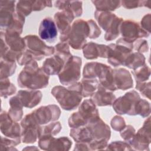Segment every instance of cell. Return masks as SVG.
Instances as JSON below:
<instances>
[{"instance_id":"obj_28","label":"cell","mask_w":151,"mask_h":151,"mask_svg":"<svg viewBox=\"0 0 151 151\" xmlns=\"http://www.w3.org/2000/svg\"><path fill=\"white\" fill-rule=\"evenodd\" d=\"M136 48L135 49L139 52H145L148 50V45L147 41L143 40H138L137 42L135 43Z\"/></svg>"},{"instance_id":"obj_16","label":"cell","mask_w":151,"mask_h":151,"mask_svg":"<svg viewBox=\"0 0 151 151\" xmlns=\"http://www.w3.org/2000/svg\"><path fill=\"white\" fill-rule=\"evenodd\" d=\"M81 83V94L82 97H88L93 96L98 85L96 79H84L82 80Z\"/></svg>"},{"instance_id":"obj_23","label":"cell","mask_w":151,"mask_h":151,"mask_svg":"<svg viewBox=\"0 0 151 151\" xmlns=\"http://www.w3.org/2000/svg\"><path fill=\"white\" fill-rule=\"evenodd\" d=\"M111 125L115 130L119 131L125 127V122L122 117L115 116L111 121Z\"/></svg>"},{"instance_id":"obj_18","label":"cell","mask_w":151,"mask_h":151,"mask_svg":"<svg viewBox=\"0 0 151 151\" xmlns=\"http://www.w3.org/2000/svg\"><path fill=\"white\" fill-rule=\"evenodd\" d=\"M92 2L97 11H114L120 6L119 1H94Z\"/></svg>"},{"instance_id":"obj_17","label":"cell","mask_w":151,"mask_h":151,"mask_svg":"<svg viewBox=\"0 0 151 151\" xmlns=\"http://www.w3.org/2000/svg\"><path fill=\"white\" fill-rule=\"evenodd\" d=\"M145 58L144 57V55L140 52L130 53L124 65L134 70L142 66L145 63Z\"/></svg>"},{"instance_id":"obj_19","label":"cell","mask_w":151,"mask_h":151,"mask_svg":"<svg viewBox=\"0 0 151 151\" xmlns=\"http://www.w3.org/2000/svg\"><path fill=\"white\" fill-rule=\"evenodd\" d=\"M135 114H139L142 117H147L150 114V104L146 100L139 99L136 105Z\"/></svg>"},{"instance_id":"obj_13","label":"cell","mask_w":151,"mask_h":151,"mask_svg":"<svg viewBox=\"0 0 151 151\" xmlns=\"http://www.w3.org/2000/svg\"><path fill=\"white\" fill-rule=\"evenodd\" d=\"M114 84L116 89L125 90L133 87V81L129 72L125 69L120 68L113 70Z\"/></svg>"},{"instance_id":"obj_12","label":"cell","mask_w":151,"mask_h":151,"mask_svg":"<svg viewBox=\"0 0 151 151\" xmlns=\"http://www.w3.org/2000/svg\"><path fill=\"white\" fill-rule=\"evenodd\" d=\"M16 97L25 107L31 108L37 105L41 100L42 94L40 91H19Z\"/></svg>"},{"instance_id":"obj_9","label":"cell","mask_w":151,"mask_h":151,"mask_svg":"<svg viewBox=\"0 0 151 151\" xmlns=\"http://www.w3.org/2000/svg\"><path fill=\"white\" fill-rule=\"evenodd\" d=\"M71 55L57 54L52 57L47 58L42 67L44 71L48 75H55L61 72L64 67V62L67 61Z\"/></svg>"},{"instance_id":"obj_1","label":"cell","mask_w":151,"mask_h":151,"mask_svg":"<svg viewBox=\"0 0 151 151\" xmlns=\"http://www.w3.org/2000/svg\"><path fill=\"white\" fill-rule=\"evenodd\" d=\"M48 75L42 68H38L35 61L32 60L18 75V83L21 87L34 90L45 87L48 85Z\"/></svg>"},{"instance_id":"obj_11","label":"cell","mask_w":151,"mask_h":151,"mask_svg":"<svg viewBox=\"0 0 151 151\" xmlns=\"http://www.w3.org/2000/svg\"><path fill=\"white\" fill-rule=\"evenodd\" d=\"M38 34L40 37L51 42L55 40L57 36V26L52 18L48 17L43 19L40 23Z\"/></svg>"},{"instance_id":"obj_7","label":"cell","mask_w":151,"mask_h":151,"mask_svg":"<svg viewBox=\"0 0 151 151\" xmlns=\"http://www.w3.org/2000/svg\"><path fill=\"white\" fill-rule=\"evenodd\" d=\"M120 31L123 37L122 38L129 43H132L138 38L147 37L149 35V33L142 29L138 23L130 20L125 21L122 23Z\"/></svg>"},{"instance_id":"obj_2","label":"cell","mask_w":151,"mask_h":151,"mask_svg":"<svg viewBox=\"0 0 151 151\" xmlns=\"http://www.w3.org/2000/svg\"><path fill=\"white\" fill-rule=\"evenodd\" d=\"M68 90L61 86L54 87L51 93L64 110H71L77 107L80 103L82 96L78 91Z\"/></svg>"},{"instance_id":"obj_22","label":"cell","mask_w":151,"mask_h":151,"mask_svg":"<svg viewBox=\"0 0 151 151\" xmlns=\"http://www.w3.org/2000/svg\"><path fill=\"white\" fill-rule=\"evenodd\" d=\"M50 127H49V126H47L45 127H44V133L43 134V135H51V134H56L57 133H58V132H60L61 126V124L60 123V122H54V123H52L51 124H50Z\"/></svg>"},{"instance_id":"obj_21","label":"cell","mask_w":151,"mask_h":151,"mask_svg":"<svg viewBox=\"0 0 151 151\" xmlns=\"http://www.w3.org/2000/svg\"><path fill=\"white\" fill-rule=\"evenodd\" d=\"M133 74L136 83H142L149 79L150 74V68L147 67V65H145L139 70H134L133 71Z\"/></svg>"},{"instance_id":"obj_4","label":"cell","mask_w":151,"mask_h":151,"mask_svg":"<svg viewBox=\"0 0 151 151\" xmlns=\"http://www.w3.org/2000/svg\"><path fill=\"white\" fill-rule=\"evenodd\" d=\"M81 59L77 56L70 57L59 74L60 83L68 85L77 81L80 77Z\"/></svg>"},{"instance_id":"obj_6","label":"cell","mask_w":151,"mask_h":151,"mask_svg":"<svg viewBox=\"0 0 151 151\" xmlns=\"http://www.w3.org/2000/svg\"><path fill=\"white\" fill-rule=\"evenodd\" d=\"M25 42L28 48V51L32 55L34 59L40 60L44 55H50L54 53V49L52 47L45 45L35 35H28L24 38Z\"/></svg>"},{"instance_id":"obj_5","label":"cell","mask_w":151,"mask_h":151,"mask_svg":"<svg viewBox=\"0 0 151 151\" xmlns=\"http://www.w3.org/2000/svg\"><path fill=\"white\" fill-rule=\"evenodd\" d=\"M140 99L139 95L135 91H131L113 102V108L118 114L135 115V107Z\"/></svg>"},{"instance_id":"obj_20","label":"cell","mask_w":151,"mask_h":151,"mask_svg":"<svg viewBox=\"0 0 151 151\" xmlns=\"http://www.w3.org/2000/svg\"><path fill=\"white\" fill-rule=\"evenodd\" d=\"M32 11V1H19L17 4V13L23 17H26Z\"/></svg>"},{"instance_id":"obj_15","label":"cell","mask_w":151,"mask_h":151,"mask_svg":"<svg viewBox=\"0 0 151 151\" xmlns=\"http://www.w3.org/2000/svg\"><path fill=\"white\" fill-rule=\"evenodd\" d=\"M55 6L58 9H68L74 17H79L82 14V2L81 1H55Z\"/></svg>"},{"instance_id":"obj_3","label":"cell","mask_w":151,"mask_h":151,"mask_svg":"<svg viewBox=\"0 0 151 151\" xmlns=\"http://www.w3.org/2000/svg\"><path fill=\"white\" fill-rule=\"evenodd\" d=\"M90 29L88 22L80 19L77 20L73 24L72 29L68 36L69 44L74 49H80L86 43V38L90 37Z\"/></svg>"},{"instance_id":"obj_14","label":"cell","mask_w":151,"mask_h":151,"mask_svg":"<svg viewBox=\"0 0 151 151\" xmlns=\"http://www.w3.org/2000/svg\"><path fill=\"white\" fill-rule=\"evenodd\" d=\"M115 99L116 97L113 93L107 91V89L100 85L99 90L95 94H93V101L94 104L96 103L97 105L101 106L111 105Z\"/></svg>"},{"instance_id":"obj_25","label":"cell","mask_w":151,"mask_h":151,"mask_svg":"<svg viewBox=\"0 0 151 151\" xmlns=\"http://www.w3.org/2000/svg\"><path fill=\"white\" fill-rule=\"evenodd\" d=\"M136 88L141 92V93L143 94V96L146 97L148 99H150V92L147 91V90H150V82L148 83V84H147V83L143 84L142 83H137Z\"/></svg>"},{"instance_id":"obj_26","label":"cell","mask_w":151,"mask_h":151,"mask_svg":"<svg viewBox=\"0 0 151 151\" xmlns=\"http://www.w3.org/2000/svg\"><path fill=\"white\" fill-rule=\"evenodd\" d=\"M141 25L143 27V29L145 31H148V33H150V14H148L145 15L142 20L141 21Z\"/></svg>"},{"instance_id":"obj_10","label":"cell","mask_w":151,"mask_h":151,"mask_svg":"<svg viewBox=\"0 0 151 151\" xmlns=\"http://www.w3.org/2000/svg\"><path fill=\"white\" fill-rule=\"evenodd\" d=\"M111 51V48L104 45H99L93 42H90L83 46V53L84 57L87 59L97 58L100 57H109Z\"/></svg>"},{"instance_id":"obj_27","label":"cell","mask_w":151,"mask_h":151,"mask_svg":"<svg viewBox=\"0 0 151 151\" xmlns=\"http://www.w3.org/2000/svg\"><path fill=\"white\" fill-rule=\"evenodd\" d=\"M134 132H135V130L134 129V128L132 126H127L126 127V129L123 131V133H120V135L122 136V137L126 139V140H129L130 139V136L134 137Z\"/></svg>"},{"instance_id":"obj_8","label":"cell","mask_w":151,"mask_h":151,"mask_svg":"<svg viewBox=\"0 0 151 151\" xmlns=\"http://www.w3.org/2000/svg\"><path fill=\"white\" fill-rule=\"evenodd\" d=\"M74 16L71 11L68 9H63L61 12L55 13L54 20L56 26L61 34L60 40L64 41L67 40L68 34L71 31L70 24L72 22Z\"/></svg>"},{"instance_id":"obj_24","label":"cell","mask_w":151,"mask_h":151,"mask_svg":"<svg viewBox=\"0 0 151 151\" xmlns=\"http://www.w3.org/2000/svg\"><path fill=\"white\" fill-rule=\"evenodd\" d=\"M122 5L126 8H134L136 7L141 6H145L146 4L149 2V1H123L120 2Z\"/></svg>"}]
</instances>
